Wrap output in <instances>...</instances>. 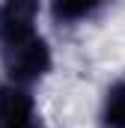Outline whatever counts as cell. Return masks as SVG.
<instances>
[{"label":"cell","mask_w":125,"mask_h":128,"mask_svg":"<svg viewBox=\"0 0 125 128\" xmlns=\"http://www.w3.org/2000/svg\"><path fill=\"white\" fill-rule=\"evenodd\" d=\"M113 0H48V24L54 30H80L95 24Z\"/></svg>","instance_id":"3957f363"},{"label":"cell","mask_w":125,"mask_h":128,"mask_svg":"<svg viewBox=\"0 0 125 128\" xmlns=\"http://www.w3.org/2000/svg\"><path fill=\"white\" fill-rule=\"evenodd\" d=\"M92 128H125V72L113 74L95 98Z\"/></svg>","instance_id":"277c9868"},{"label":"cell","mask_w":125,"mask_h":128,"mask_svg":"<svg viewBox=\"0 0 125 128\" xmlns=\"http://www.w3.org/2000/svg\"><path fill=\"white\" fill-rule=\"evenodd\" d=\"M0 128H45L36 86L0 74Z\"/></svg>","instance_id":"7a4b0ae2"},{"label":"cell","mask_w":125,"mask_h":128,"mask_svg":"<svg viewBox=\"0 0 125 128\" xmlns=\"http://www.w3.org/2000/svg\"><path fill=\"white\" fill-rule=\"evenodd\" d=\"M48 0H0V74L27 86H42L54 68L57 51L45 30Z\"/></svg>","instance_id":"6da1fadb"}]
</instances>
